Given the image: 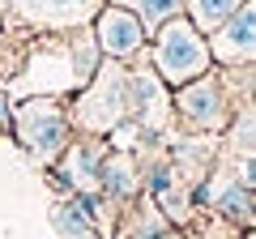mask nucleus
<instances>
[{
    "instance_id": "nucleus-1",
    "label": "nucleus",
    "mask_w": 256,
    "mask_h": 239,
    "mask_svg": "<svg viewBox=\"0 0 256 239\" xmlns=\"http://www.w3.org/2000/svg\"><path fill=\"white\" fill-rule=\"evenodd\" d=\"M73 137H77L73 111H68V98H60V94H30L13 107V141L43 171L60 162V154L73 146Z\"/></svg>"
},
{
    "instance_id": "nucleus-2",
    "label": "nucleus",
    "mask_w": 256,
    "mask_h": 239,
    "mask_svg": "<svg viewBox=\"0 0 256 239\" xmlns=\"http://www.w3.org/2000/svg\"><path fill=\"white\" fill-rule=\"evenodd\" d=\"M146 56H150V64H154V73L162 77L171 90H180V86L205 77L210 68H218L214 64V52H210V34H201V30L192 26L188 13H180V18L166 22V26L150 38Z\"/></svg>"
},
{
    "instance_id": "nucleus-3",
    "label": "nucleus",
    "mask_w": 256,
    "mask_h": 239,
    "mask_svg": "<svg viewBox=\"0 0 256 239\" xmlns=\"http://www.w3.org/2000/svg\"><path fill=\"white\" fill-rule=\"evenodd\" d=\"M73 128L90 137H111L120 124H128V64L102 60V68L68 98Z\"/></svg>"
},
{
    "instance_id": "nucleus-4",
    "label": "nucleus",
    "mask_w": 256,
    "mask_h": 239,
    "mask_svg": "<svg viewBox=\"0 0 256 239\" xmlns=\"http://www.w3.org/2000/svg\"><path fill=\"white\" fill-rule=\"evenodd\" d=\"M235 120V102L222 82V68H210L205 77L175 90V128L201 132V137H222Z\"/></svg>"
},
{
    "instance_id": "nucleus-5",
    "label": "nucleus",
    "mask_w": 256,
    "mask_h": 239,
    "mask_svg": "<svg viewBox=\"0 0 256 239\" xmlns=\"http://www.w3.org/2000/svg\"><path fill=\"white\" fill-rule=\"evenodd\" d=\"M128 120L150 137H175V90L154 73L146 52L128 60Z\"/></svg>"
},
{
    "instance_id": "nucleus-6",
    "label": "nucleus",
    "mask_w": 256,
    "mask_h": 239,
    "mask_svg": "<svg viewBox=\"0 0 256 239\" xmlns=\"http://www.w3.org/2000/svg\"><path fill=\"white\" fill-rule=\"evenodd\" d=\"M111 141L107 137H90L77 132L73 146L60 154V162L47 166V184L56 196H73V192H98V175H102V158H107Z\"/></svg>"
},
{
    "instance_id": "nucleus-7",
    "label": "nucleus",
    "mask_w": 256,
    "mask_h": 239,
    "mask_svg": "<svg viewBox=\"0 0 256 239\" xmlns=\"http://www.w3.org/2000/svg\"><path fill=\"white\" fill-rule=\"evenodd\" d=\"M107 0H0L18 26L38 30V34H64V30L90 26Z\"/></svg>"
},
{
    "instance_id": "nucleus-8",
    "label": "nucleus",
    "mask_w": 256,
    "mask_h": 239,
    "mask_svg": "<svg viewBox=\"0 0 256 239\" xmlns=\"http://www.w3.org/2000/svg\"><path fill=\"white\" fill-rule=\"evenodd\" d=\"M90 26H94V38H98V47H102L107 60H124L128 64V60H137V56L150 47V34H146V26H141V18L132 9L102 4L98 18H94Z\"/></svg>"
},
{
    "instance_id": "nucleus-9",
    "label": "nucleus",
    "mask_w": 256,
    "mask_h": 239,
    "mask_svg": "<svg viewBox=\"0 0 256 239\" xmlns=\"http://www.w3.org/2000/svg\"><path fill=\"white\" fill-rule=\"evenodd\" d=\"M210 52L218 68L256 64V0H244L226 22L210 34Z\"/></svg>"
},
{
    "instance_id": "nucleus-10",
    "label": "nucleus",
    "mask_w": 256,
    "mask_h": 239,
    "mask_svg": "<svg viewBox=\"0 0 256 239\" xmlns=\"http://www.w3.org/2000/svg\"><path fill=\"white\" fill-rule=\"evenodd\" d=\"M98 192H107L116 205H128L137 201L146 188H141V162L132 150H107V158H102V175H98Z\"/></svg>"
},
{
    "instance_id": "nucleus-11",
    "label": "nucleus",
    "mask_w": 256,
    "mask_h": 239,
    "mask_svg": "<svg viewBox=\"0 0 256 239\" xmlns=\"http://www.w3.org/2000/svg\"><path fill=\"white\" fill-rule=\"evenodd\" d=\"M166 226H171V222L158 210V201L150 192H141L137 201H128L124 210H120V222H116V235L111 239H158Z\"/></svg>"
},
{
    "instance_id": "nucleus-12",
    "label": "nucleus",
    "mask_w": 256,
    "mask_h": 239,
    "mask_svg": "<svg viewBox=\"0 0 256 239\" xmlns=\"http://www.w3.org/2000/svg\"><path fill=\"white\" fill-rule=\"evenodd\" d=\"M256 154V111H235L230 128L222 132V158L226 162H244Z\"/></svg>"
},
{
    "instance_id": "nucleus-13",
    "label": "nucleus",
    "mask_w": 256,
    "mask_h": 239,
    "mask_svg": "<svg viewBox=\"0 0 256 239\" xmlns=\"http://www.w3.org/2000/svg\"><path fill=\"white\" fill-rule=\"evenodd\" d=\"M107 4L132 9V13L141 18V26H146V34H150V38H154L171 18H180V13H184V0H107Z\"/></svg>"
},
{
    "instance_id": "nucleus-14",
    "label": "nucleus",
    "mask_w": 256,
    "mask_h": 239,
    "mask_svg": "<svg viewBox=\"0 0 256 239\" xmlns=\"http://www.w3.org/2000/svg\"><path fill=\"white\" fill-rule=\"evenodd\" d=\"M47 222H52V230L60 239H102L98 230L90 226V218H86L82 210H77L68 196H60V201L52 205V214H47Z\"/></svg>"
},
{
    "instance_id": "nucleus-15",
    "label": "nucleus",
    "mask_w": 256,
    "mask_h": 239,
    "mask_svg": "<svg viewBox=\"0 0 256 239\" xmlns=\"http://www.w3.org/2000/svg\"><path fill=\"white\" fill-rule=\"evenodd\" d=\"M239 4H244V0H184V13L192 18V26L201 30V34H214Z\"/></svg>"
},
{
    "instance_id": "nucleus-16",
    "label": "nucleus",
    "mask_w": 256,
    "mask_h": 239,
    "mask_svg": "<svg viewBox=\"0 0 256 239\" xmlns=\"http://www.w3.org/2000/svg\"><path fill=\"white\" fill-rule=\"evenodd\" d=\"M184 235L188 239H239V230L226 226L218 214H201V218H192L188 226H184Z\"/></svg>"
},
{
    "instance_id": "nucleus-17",
    "label": "nucleus",
    "mask_w": 256,
    "mask_h": 239,
    "mask_svg": "<svg viewBox=\"0 0 256 239\" xmlns=\"http://www.w3.org/2000/svg\"><path fill=\"white\" fill-rule=\"evenodd\" d=\"M13 107H18V102H13L9 90L0 86V137H13Z\"/></svg>"
},
{
    "instance_id": "nucleus-18",
    "label": "nucleus",
    "mask_w": 256,
    "mask_h": 239,
    "mask_svg": "<svg viewBox=\"0 0 256 239\" xmlns=\"http://www.w3.org/2000/svg\"><path fill=\"white\" fill-rule=\"evenodd\" d=\"M235 180H239L244 188H252V192H256V154L244 158V162H235Z\"/></svg>"
},
{
    "instance_id": "nucleus-19",
    "label": "nucleus",
    "mask_w": 256,
    "mask_h": 239,
    "mask_svg": "<svg viewBox=\"0 0 256 239\" xmlns=\"http://www.w3.org/2000/svg\"><path fill=\"white\" fill-rule=\"evenodd\" d=\"M158 239H188V235H184L180 226H166V230H162V235H158Z\"/></svg>"
},
{
    "instance_id": "nucleus-20",
    "label": "nucleus",
    "mask_w": 256,
    "mask_h": 239,
    "mask_svg": "<svg viewBox=\"0 0 256 239\" xmlns=\"http://www.w3.org/2000/svg\"><path fill=\"white\" fill-rule=\"evenodd\" d=\"M239 239H256V226L252 230H239Z\"/></svg>"
},
{
    "instance_id": "nucleus-21",
    "label": "nucleus",
    "mask_w": 256,
    "mask_h": 239,
    "mask_svg": "<svg viewBox=\"0 0 256 239\" xmlns=\"http://www.w3.org/2000/svg\"><path fill=\"white\" fill-rule=\"evenodd\" d=\"M0 30H4V9H0Z\"/></svg>"
}]
</instances>
